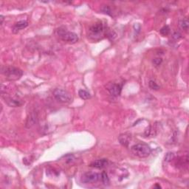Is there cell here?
<instances>
[{
  "mask_svg": "<svg viewBox=\"0 0 189 189\" xmlns=\"http://www.w3.org/2000/svg\"><path fill=\"white\" fill-rule=\"evenodd\" d=\"M140 28H141V27H140V25L139 24H135V25H134V29H135V30L136 32H140Z\"/></svg>",
  "mask_w": 189,
  "mask_h": 189,
  "instance_id": "22",
  "label": "cell"
},
{
  "mask_svg": "<svg viewBox=\"0 0 189 189\" xmlns=\"http://www.w3.org/2000/svg\"><path fill=\"white\" fill-rule=\"evenodd\" d=\"M78 96L83 100H88V99L91 98V95L89 92L87 91L84 90V89H80L78 91Z\"/></svg>",
  "mask_w": 189,
  "mask_h": 189,
  "instance_id": "13",
  "label": "cell"
},
{
  "mask_svg": "<svg viewBox=\"0 0 189 189\" xmlns=\"http://www.w3.org/2000/svg\"><path fill=\"white\" fill-rule=\"evenodd\" d=\"M131 151L135 156L140 158H145L150 155L151 149L148 145L145 143H137L135 144L131 148Z\"/></svg>",
  "mask_w": 189,
  "mask_h": 189,
  "instance_id": "2",
  "label": "cell"
},
{
  "mask_svg": "<svg viewBox=\"0 0 189 189\" xmlns=\"http://www.w3.org/2000/svg\"><path fill=\"white\" fill-rule=\"evenodd\" d=\"M131 137L130 135L128 134H122L118 137V140H119L120 143L121 145H123V146L127 147L129 146V143L130 142Z\"/></svg>",
  "mask_w": 189,
  "mask_h": 189,
  "instance_id": "11",
  "label": "cell"
},
{
  "mask_svg": "<svg viewBox=\"0 0 189 189\" xmlns=\"http://www.w3.org/2000/svg\"><path fill=\"white\" fill-rule=\"evenodd\" d=\"M107 165H108V160L107 159L97 160L90 163V166L96 169H103Z\"/></svg>",
  "mask_w": 189,
  "mask_h": 189,
  "instance_id": "9",
  "label": "cell"
},
{
  "mask_svg": "<svg viewBox=\"0 0 189 189\" xmlns=\"http://www.w3.org/2000/svg\"><path fill=\"white\" fill-rule=\"evenodd\" d=\"M180 26L183 30H188V21L187 19H183L180 22Z\"/></svg>",
  "mask_w": 189,
  "mask_h": 189,
  "instance_id": "16",
  "label": "cell"
},
{
  "mask_svg": "<svg viewBox=\"0 0 189 189\" xmlns=\"http://www.w3.org/2000/svg\"><path fill=\"white\" fill-rule=\"evenodd\" d=\"M53 96L61 103H70L72 101L71 95L64 89H56L53 91Z\"/></svg>",
  "mask_w": 189,
  "mask_h": 189,
  "instance_id": "4",
  "label": "cell"
},
{
  "mask_svg": "<svg viewBox=\"0 0 189 189\" xmlns=\"http://www.w3.org/2000/svg\"><path fill=\"white\" fill-rule=\"evenodd\" d=\"M154 188H161V186H160V185L157 184V185H155V186H154Z\"/></svg>",
  "mask_w": 189,
  "mask_h": 189,
  "instance_id": "24",
  "label": "cell"
},
{
  "mask_svg": "<svg viewBox=\"0 0 189 189\" xmlns=\"http://www.w3.org/2000/svg\"><path fill=\"white\" fill-rule=\"evenodd\" d=\"M100 180L104 185H107V186L109 185V178L107 172H102V174H100Z\"/></svg>",
  "mask_w": 189,
  "mask_h": 189,
  "instance_id": "14",
  "label": "cell"
},
{
  "mask_svg": "<svg viewBox=\"0 0 189 189\" xmlns=\"http://www.w3.org/2000/svg\"><path fill=\"white\" fill-rule=\"evenodd\" d=\"M160 33L162 36H166L170 33V27H169V25L163 26L160 30Z\"/></svg>",
  "mask_w": 189,
  "mask_h": 189,
  "instance_id": "15",
  "label": "cell"
},
{
  "mask_svg": "<svg viewBox=\"0 0 189 189\" xmlns=\"http://www.w3.org/2000/svg\"><path fill=\"white\" fill-rule=\"evenodd\" d=\"M162 59L161 58H156L153 60V64H154L155 66H159L162 64Z\"/></svg>",
  "mask_w": 189,
  "mask_h": 189,
  "instance_id": "20",
  "label": "cell"
},
{
  "mask_svg": "<svg viewBox=\"0 0 189 189\" xmlns=\"http://www.w3.org/2000/svg\"><path fill=\"white\" fill-rule=\"evenodd\" d=\"M123 85L120 84H116V83H112L110 84L107 86V90L109 91L112 96H119L122 91Z\"/></svg>",
  "mask_w": 189,
  "mask_h": 189,
  "instance_id": "7",
  "label": "cell"
},
{
  "mask_svg": "<svg viewBox=\"0 0 189 189\" xmlns=\"http://www.w3.org/2000/svg\"><path fill=\"white\" fill-rule=\"evenodd\" d=\"M89 33L92 36H99L101 35L104 30V27L103 24H102L100 22L96 23V24H92L90 27H89Z\"/></svg>",
  "mask_w": 189,
  "mask_h": 189,
  "instance_id": "6",
  "label": "cell"
},
{
  "mask_svg": "<svg viewBox=\"0 0 189 189\" xmlns=\"http://www.w3.org/2000/svg\"><path fill=\"white\" fill-rule=\"evenodd\" d=\"M27 25H28V22H27V21H19V22H16V24H15V25L13 27V32L14 33H18L19 31H20V30H23V29H24L25 27H27Z\"/></svg>",
  "mask_w": 189,
  "mask_h": 189,
  "instance_id": "10",
  "label": "cell"
},
{
  "mask_svg": "<svg viewBox=\"0 0 189 189\" xmlns=\"http://www.w3.org/2000/svg\"><path fill=\"white\" fill-rule=\"evenodd\" d=\"M0 19H1V22H0V24H3L4 19H5V18H4V16H2V15H1V16H0Z\"/></svg>",
  "mask_w": 189,
  "mask_h": 189,
  "instance_id": "23",
  "label": "cell"
},
{
  "mask_svg": "<svg viewBox=\"0 0 189 189\" xmlns=\"http://www.w3.org/2000/svg\"><path fill=\"white\" fill-rule=\"evenodd\" d=\"M36 120H37L36 113H35L33 112L31 113V114L30 115V117L27 118V123H26V126H27V127L30 128V127H31V126H33L36 123Z\"/></svg>",
  "mask_w": 189,
  "mask_h": 189,
  "instance_id": "12",
  "label": "cell"
},
{
  "mask_svg": "<svg viewBox=\"0 0 189 189\" xmlns=\"http://www.w3.org/2000/svg\"><path fill=\"white\" fill-rule=\"evenodd\" d=\"M174 158V154H173V153H167L166 155L165 156V160L166 162H170Z\"/></svg>",
  "mask_w": 189,
  "mask_h": 189,
  "instance_id": "18",
  "label": "cell"
},
{
  "mask_svg": "<svg viewBox=\"0 0 189 189\" xmlns=\"http://www.w3.org/2000/svg\"><path fill=\"white\" fill-rule=\"evenodd\" d=\"M2 73L9 81H16L22 76L23 72L13 66H6L2 68Z\"/></svg>",
  "mask_w": 189,
  "mask_h": 189,
  "instance_id": "1",
  "label": "cell"
},
{
  "mask_svg": "<svg viewBox=\"0 0 189 189\" xmlns=\"http://www.w3.org/2000/svg\"><path fill=\"white\" fill-rule=\"evenodd\" d=\"M101 10H102V11H103L104 13L109 15V16H112L111 9H110V8L109 6H107V5H105V6L103 7Z\"/></svg>",
  "mask_w": 189,
  "mask_h": 189,
  "instance_id": "19",
  "label": "cell"
},
{
  "mask_svg": "<svg viewBox=\"0 0 189 189\" xmlns=\"http://www.w3.org/2000/svg\"><path fill=\"white\" fill-rule=\"evenodd\" d=\"M5 99V101L9 107H20L23 104V102L21 101L20 100L17 98H14L11 97H3Z\"/></svg>",
  "mask_w": 189,
  "mask_h": 189,
  "instance_id": "8",
  "label": "cell"
},
{
  "mask_svg": "<svg viewBox=\"0 0 189 189\" xmlns=\"http://www.w3.org/2000/svg\"><path fill=\"white\" fill-rule=\"evenodd\" d=\"M58 35L59 38L64 41L70 44H75L78 41V36L76 33L64 30V29H59Z\"/></svg>",
  "mask_w": 189,
  "mask_h": 189,
  "instance_id": "3",
  "label": "cell"
},
{
  "mask_svg": "<svg viewBox=\"0 0 189 189\" xmlns=\"http://www.w3.org/2000/svg\"><path fill=\"white\" fill-rule=\"evenodd\" d=\"M173 38H174V39L178 40V39H180V38H182V36L179 32H175L173 34Z\"/></svg>",
  "mask_w": 189,
  "mask_h": 189,
  "instance_id": "21",
  "label": "cell"
},
{
  "mask_svg": "<svg viewBox=\"0 0 189 189\" xmlns=\"http://www.w3.org/2000/svg\"><path fill=\"white\" fill-rule=\"evenodd\" d=\"M149 87L151 88V89H154V90H157V89H160L159 85L157 84L155 81H152V80H151V81H149Z\"/></svg>",
  "mask_w": 189,
  "mask_h": 189,
  "instance_id": "17",
  "label": "cell"
},
{
  "mask_svg": "<svg viewBox=\"0 0 189 189\" xmlns=\"http://www.w3.org/2000/svg\"><path fill=\"white\" fill-rule=\"evenodd\" d=\"M100 180V174L96 172H87L82 175L81 182L83 183H96Z\"/></svg>",
  "mask_w": 189,
  "mask_h": 189,
  "instance_id": "5",
  "label": "cell"
}]
</instances>
